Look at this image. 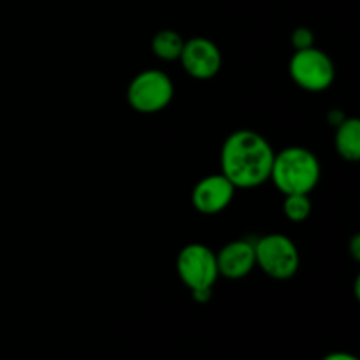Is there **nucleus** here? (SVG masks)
<instances>
[{"label":"nucleus","instance_id":"obj_2","mask_svg":"<svg viewBox=\"0 0 360 360\" xmlns=\"http://www.w3.org/2000/svg\"><path fill=\"white\" fill-rule=\"evenodd\" d=\"M320 176V160L308 148L290 146L274 153L269 179L283 195H308L319 185Z\"/></svg>","mask_w":360,"mask_h":360},{"label":"nucleus","instance_id":"obj_14","mask_svg":"<svg viewBox=\"0 0 360 360\" xmlns=\"http://www.w3.org/2000/svg\"><path fill=\"white\" fill-rule=\"evenodd\" d=\"M213 295V288H206V290H193L192 297L195 299L197 302H207Z\"/></svg>","mask_w":360,"mask_h":360},{"label":"nucleus","instance_id":"obj_9","mask_svg":"<svg viewBox=\"0 0 360 360\" xmlns=\"http://www.w3.org/2000/svg\"><path fill=\"white\" fill-rule=\"evenodd\" d=\"M218 274L227 280H241L253 271L255 264V248L248 239L227 243L217 253Z\"/></svg>","mask_w":360,"mask_h":360},{"label":"nucleus","instance_id":"obj_16","mask_svg":"<svg viewBox=\"0 0 360 360\" xmlns=\"http://www.w3.org/2000/svg\"><path fill=\"white\" fill-rule=\"evenodd\" d=\"M345 118H347V116H345L343 111H340V109H333V111L329 112V123L334 127L340 125Z\"/></svg>","mask_w":360,"mask_h":360},{"label":"nucleus","instance_id":"obj_11","mask_svg":"<svg viewBox=\"0 0 360 360\" xmlns=\"http://www.w3.org/2000/svg\"><path fill=\"white\" fill-rule=\"evenodd\" d=\"M183 44H185V41L178 32L160 30L155 34L153 41H151V49H153L157 58L165 60V62H174V60H179Z\"/></svg>","mask_w":360,"mask_h":360},{"label":"nucleus","instance_id":"obj_15","mask_svg":"<svg viewBox=\"0 0 360 360\" xmlns=\"http://www.w3.org/2000/svg\"><path fill=\"white\" fill-rule=\"evenodd\" d=\"M322 360H359L355 355L347 354V352H333V354H327Z\"/></svg>","mask_w":360,"mask_h":360},{"label":"nucleus","instance_id":"obj_12","mask_svg":"<svg viewBox=\"0 0 360 360\" xmlns=\"http://www.w3.org/2000/svg\"><path fill=\"white\" fill-rule=\"evenodd\" d=\"M283 213L294 224L308 220L311 213V200L304 193H294V195H285L283 200Z\"/></svg>","mask_w":360,"mask_h":360},{"label":"nucleus","instance_id":"obj_17","mask_svg":"<svg viewBox=\"0 0 360 360\" xmlns=\"http://www.w3.org/2000/svg\"><path fill=\"white\" fill-rule=\"evenodd\" d=\"M350 252H352V255H354V259L355 260H359L360 259V238L359 236H355L354 238V241H352V245H350Z\"/></svg>","mask_w":360,"mask_h":360},{"label":"nucleus","instance_id":"obj_6","mask_svg":"<svg viewBox=\"0 0 360 360\" xmlns=\"http://www.w3.org/2000/svg\"><path fill=\"white\" fill-rule=\"evenodd\" d=\"M176 269H178L179 280L190 288V292L213 288L217 278L220 276L217 253L200 243H190L179 252Z\"/></svg>","mask_w":360,"mask_h":360},{"label":"nucleus","instance_id":"obj_10","mask_svg":"<svg viewBox=\"0 0 360 360\" xmlns=\"http://www.w3.org/2000/svg\"><path fill=\"white\" fill-rule=\"evenodd\" d=\"M336 150L341 158L357 162L360 158V122L357 118H345L336 129Z\"/></svg>","mask_w":360,"mask_h":360},{"label":"nucleus","instance_id":"obj_8","mask_svg":"<svg viewBox=\"0 0 360 360\" xmlns=\"http://www.w3.org/2000/svg\"><path fill=\"white\" fill-rule=\"evenodd\" d=\"M236 193V186L224 174H210L200 179L192 192V204L199 213L218 214L227 210Z\"/></svg>","mask_w":360,"mask_h":360},{"label":"nucleus","instance_id":"obj_13","mask_svg":"<svg viewBox=\"0 0 360 360\" xmlns=\"http://www.w3.org/2000/svg\"><path fill=\"white\" fill-rule=\"evenodd\" d=\"M292 44H294L295 51L297 49H306V48H311L313 46V34L309 28L301 27V28H295L292 32Z\"/></svg>","mask_w":360,"mask_h":360},{"label":"nucleus","instance_id":"obj_4","mask_svg":"<svg viewBox=\"0 0 360 360\" xmlns=\"http://www.w3.org/2000/svg\"><path fill=\"white\" fill-rule=\"evenodd\" d=\"M255 264L269 278L278 281L290 280L299 269V250L285 234H267L253 243Z\"/></svg>","mask_w":360,"mask_h":360},{"label":"nucleus","instance_id":"obj_7","mask_svg":"<svg viewBox=\"0 0 360 360\" xmlns=\"http://www.w3.org/2000/svg\"><path fill=\"white\" fill-rule=\"evenodd\" d=\"M179 62L188 76L206 81L220 72L221 51L211 39L193 37L183 44Z\"/></svg>","mask_w":360,"mask_h":360},{"label":"nucleus","instance_id":"obj_3","mask_svg":"<svg viewBox=\"0 0 360 360\" xmlns=\"http://www.w3.org/2000/svg\"><path fill=\"white\" fill-rule=\"evenodd\" d=\"M174 84L171 77L158 69H148L137 74L127 88V101L141 115H155L171 104Z\"/></svg>","mask_w":360,"mask_h":360},{"label":"nucleus","instance_id":"obj_5","mask_svg":"<svg viewBox=\"0 0 360 360\" xmlns=\"http://www.w3.org/2000/svg\"><path fill=\"white\" fill-rule=\"evenodd\" d=\"M288 72L294 83L306 91H323L334 83L336 67L330 56L315 46L297 49L288 63Z\"/></svg>","mask_w":360,"mask_h":360},{"label":"nucleus","instance_id":"obj_1","mask_svg":"<svg viewBox=\"0 0 360 360\" xmlns=\"http://www.w3.org/2000/svg\"><path fill=\"white\" fill-rule=\"evenodd\" d=\"M274 150L255 130H236L220 151L221 174L236 188H257L269 181Z\"/></svg>","mask_w":360,"mask_h":360}]
</instances>
